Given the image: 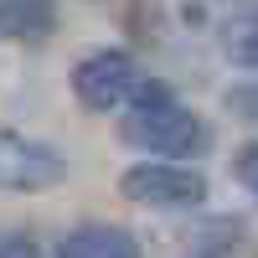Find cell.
I'll use <instances>...</instances> for the list:
<instances>
[{
  "instance_id": "obj_8",
  "label": "cell",
  "mask_w": 258,
  "mask_h": 258,
  "mask_svg": "<svg viewBox=\"0 0 258 258\" xmlns=\"http://www.w3.org/2000/svg\"><path fill=\"white\" fill-rule=\"evenodd\" d=\"M227 109L238 114V119H248V124H258V83H238V88H227Z\"/></svg>"
},
{
  "instance_id": "obj_5",
  "label": "cell",
  "mask_w": 258,
  "mask_h": 258,
  "mask_svg": "<svg viewBox=\"0 0 258 258\" xmlns=\"http://www.w3.org/2000/svg\"><path fill=\"white\" fill-rule=\"evenodd\" d=\"M57 31V0H0V41L41 47Z\"/></svg>"
},
{
  "instance_id": "obj_2",
  "label": "cell",
  "mask_w": 258,
  "mask_h": 258,
  "mask_svg": "<svg viewBox=\"0 0 258 258\" xmlns=\"http://www.w3.org/2000/svg\"><path fill=\"white\" fill-rule=\"evenodd\" d=\"M119 191L140 207H160V212H186L207 202V176L191 165H165V160H140L119 176Z\"/></svg>"
},
{
  "instance_id": "obj_3",
  "label": "cell",
  "mask_w": 258,
  "mask_h": 258,
  "mask_svg": "<svg viewBox=\"0 0 258 258\" xmlns=\"http://www.w3.org/2000/svg\"><path fill=\"white\" fill-rule=\"evenodd\" d=\"M140 88V68H135V57L119 52V47H103V52H88L73 68V93L83 109H93V114H114L124 109L129 98H135Z\"/></svg>"
},
{
  "instance_id": "obj_10",
  "label": "cell",
  "mask_w": 258,
  "mask_h": 258,
  "mask_svg": "<svg viewBox=\"0 0 258 258\" xmlns=\"http://www.w3.org/2000/svg\"><path fill=\"white\" fill-rule=\"evenodd\" d=\"M0 258H41V248L31 238H11V243H0Z\"/></svg>"
},
{
  "instance_id": "obj_6",
  "label": "cell",
  "mask_w": 258,
  "mask_h": 258,
  "mask_svg": "<svg viewBox=\"0 0 258 258\" xmlns=\"http://www.w3.org/2000/svg\"><path fill=\"white\" fill-rule=\"evenodd\" d=\"M57 258H145L140 243L129 238L124 227H103V222H88L68 232V238L57 243Z\"/></svg>"
},
{
  "instance_id": "obj_9",
  "label": "cell",
  "mask_w": 258,
  "mask_h": 258,
  "mask_svg": "<svg viewBox=\"0 0 258 258\" xmlns=\"http://www.w3.org/2000/svg\"><path fill=\"white\" fill-rule=\"evenodd\" d=\"M232 170H238V181L258 197V145H243V150H238V160H232Z\"/></svg>"
},
{
  "instance_id": "obj_7",
  "label": "cell",
  "mask_w": 258,
  "mask_h": 258,
  "mask_svg": "<svg viewBox=\"0 0 258 258\" xmlns=\"http://www.w3.org/2000/svg\"><path fill=\"white\" fill-rule=\"evenodd\" d=\"M222 52L238 68H258V11H238L222 21Z\"/></svg>"
},
{
  "instance_id": "obj_4",
  "label": "cell",
  "mask_w": 258,
  "mask_h": 258,
  "mask_svg": "<svg viewBox=\"0 0 258 258\" xmlns=\"http://www.w3.org/2000/svg\"><path fill=\"white\" fill-rule=\"evenodd\" d=\"M68 176L62 150L26 140L16 129H0V191H47Z\"/></svg>"
},
{
  "instance_id": "obj_1",
  "label": "cell",
  "mask_w": 258,
  "mask_h": 258,
  "mask_svg": "<svg viewBox=\"0 0 258 258\" xmlns=\"http://www.w3.org/2000/svg\"><path fill=\"white\" fill-rule=\"evenodd\" d=\"M119 140L129 150H145L165 165H181V160H197L207 155L212 145V129L202 114H191L186 103L165 88V83H140L135 98L124 103V119H119Z\"/></svg>"
}]
</instances>
